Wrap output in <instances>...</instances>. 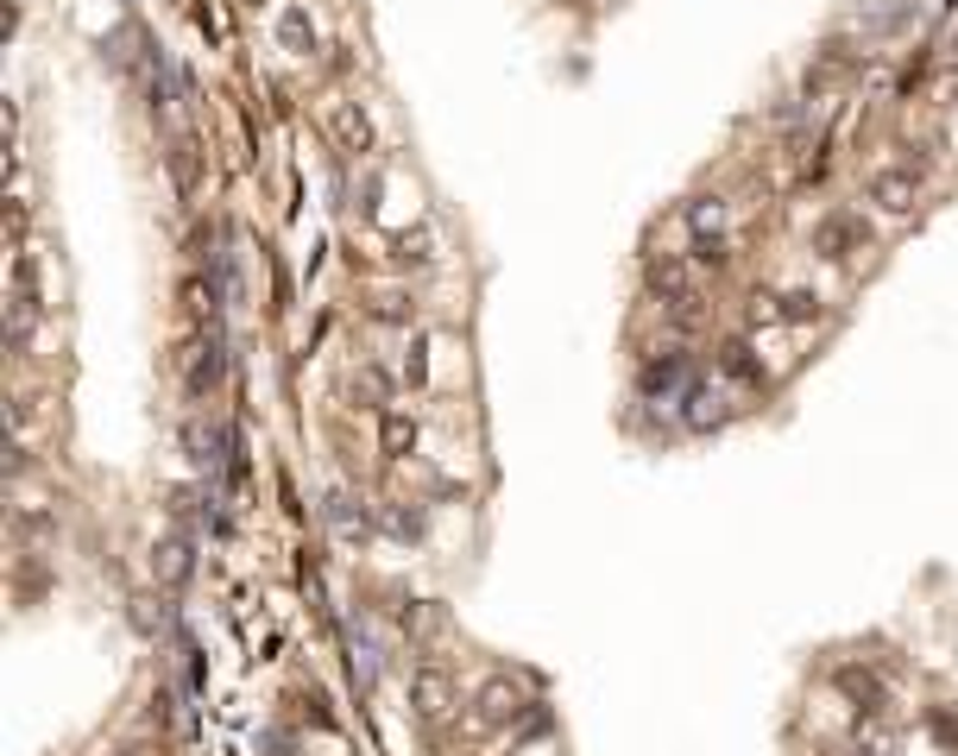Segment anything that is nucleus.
<instances>
[{"mask_svg": "<svg viewBox=\"0 0 958 756\" xmlns=\"http://www.w3.org/2000/svg\"><path fill=\"white\" fill-rule=\"evenodd\" d=\"M417 712L423 719H442L448 712V680L442 675H417Z\"/></svg>", "mask_w": 958, "mask_h": 756, "instance_id": "obj_1", "label": "nucleus"}, {"mask_svg": "<svg viewBox=\"0 0 958 756\" xmlns=\"http://www.w3.org/2000/svg\"><path fill=\"white\" fill-rule=\"evenodd\" d=\"M511 712H517V694L492 687V694H486V719H511Z\"/></svg>", "mask_w": 958, "mask_h": 756, "instance_id": "obj_2", "label": "nucleus"}]
</instances>
